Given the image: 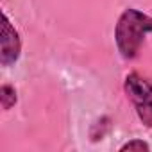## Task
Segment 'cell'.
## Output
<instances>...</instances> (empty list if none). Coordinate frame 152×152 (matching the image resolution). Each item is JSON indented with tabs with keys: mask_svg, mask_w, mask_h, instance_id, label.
<instances>
[{
	"mask_svg": "<svg viewBox=\"0 0 152 152\" xmlns=\"http://www.w3.org/2000/svg\"><path fill=\"white\" fill-rule=\"evenodd\" d=\"M147 32H152V16L138 11L125 9L115 25V41L120 56L124 59H134L145 41Z\"/></svg>",
	"mask_w": 152,
	"mask_h": 152,
	"instance_id": "6da1fadb",
	"label": "cell"
},
{
	"mask_svg": "<svg viewBox=\"0 0 152 152\" xmlns=\"http://www.w3.org/2000/svg\"><path fill=\"white\" fill-rule=\"evenodd\" d=\"M124 90L127 99L132 102L141 124L152 129V83L141 77L138 72H131L125 75Z\"/></svg>",
	"mask_w": 152,
	"mask_h": 152,
	"instance_id": "7a4b0ae2",
	"label": "cell"
},
{
	"mask_svg": "<svg viewBox=\"0 0 152 152\" xmlns=\"http://www.w3.org/2000/svg\"><path fill=\"white\" fill-rule=\"evenodd\" d=\"M0 36H2L0 38V64L7 68L20 59L22 38L6 13H2V34Z\"/></svg>",
	"mask_w": 152,
	"mask_h": 152,
	"instance_id": "3957f363",
	"label": "cell"
},
{
	"mask_svg": "<svg viewBox=\"0 0 152 152\" xmlns=\"http://www.w3.org/2000/svg\"><path fill=\"white\" fill-rule=\"evenodd\" d=\"M18 97H16V90L11 84H2L0 88V106L4 111H9L15 104H16Z\"/></svg>",
	"mask_w": 152,
	"mask_h": 152,
	"instance_id": "277c9868",
	"label": "cell"
},
{
	"mask_svg": "<svg viewBox=\"0 0 152 152\" xmlns=\"http://www.w3.org/2000/svg\"><path fill=\"white\" fill-rule=\"evenodd\" d=\"M109 122H111V120H109L107 116H102L99 122H95V124H93V127H91V131H93V132H91V134H93V136H91V140H93V141H99V140H102V138H104L106 131L109 129Z\"/></svg>",
	"mask_w": 152,
	"mask_h": 152,
	"instance_id": "5b68a950",
	"label": "cell"
},
{
	"mask_svg": "<svg viewBox=\"0 0 152 152\" xmlns=\"http://www.w3.org/2000/svg\"><path fill=\"white\" fill-rule=\"evenodd\" d=\"M132 152V150H138V152H148L150 150V145L147 143V141H143V140H131V141H127V143H124L122 147H120V152Z\"/></svg>",
	"mask_w": 152,
	"mask_h": 152,
	"instance_id": "8992f818",
	"label": "cell"
}]
</instances>
